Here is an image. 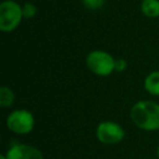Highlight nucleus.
<instances>
[{"label":"nucleus","instance_id":"4","mask_svg":"<svg viewBox=\"0 0 159 159\" xmlns=\"http://www.w3.org/2000/svg\"><path fill=\"white\" fill-rule=\"evenodd\" d=\"M35 125L34 116L27 110L12 111L7 118V126L16 134H29Z\"/></svg>","mask_w":159,"mask_h":159},{"label":"nucleus","instance_id":"13","mask_svg":"<svg viewBox=\"0 0 159 159\" xmlns=\"http://www.w3.org/2000/svg\"><path fill=\"white\" fill-rule=\"evenodd\" d=\"M0 159H7V158H6V156H3V155H1V156H0Z\"/></svg>","mask_w":159,"mask_h":159},{"label":"nucleus","instance_id":"1","mask_svg":"<svg viewBox=\"0 0 159 159\" xmlns=\"http://www.w3.org/2000/svg\"><path fill=\"white\" fill-rule=\"evenodd\" d=\"M131 119L145 131L159 130V105L150 100L137 102L131 109Z\"/></svg>","mask_w":159,"mask_h":159},{"label":"nucleus","instance_id":"7","mask_svg":"<svg viewBox=\"0 0 159 159\" xmlns=\"http://www.w3.org/2000/svg\"><path fill=\"white\" fill-rule=\"evenodd\" d=\"M144 87L149 94L159 96V71H154L146 76Z\"/></svg>","mask_w":159,"mask_h":159},{"label":"nucleus","instance_id":"14","mask_svg":"<svg viewBox=\"0 0 159 159\" xmlns=\"http://www.w3.org/2000/svg\"><path fill=\"white\" fill-rule=\"evenodd\" d=\"M157 156H158V158H159V147H158V149H157Z\"/></svg>","mask_w":159,"mask_h":159},{"label":"nucleus","instance_id":"5","mask_svg":"<svg viewBox=\"0 0 159 159\" xmlns=\"http://www.w3.org/2000/svg\"><path fill=\"white\" fill-rule=\"evenodd\" d=\"M96 135L102 143L112 145L120 143L124 139V130L116 122L104 121L97 126Z\"/></svg>","mask_w":159,"mask_h":159},{"label":"nucleus","instance_id":"8","mask_svg":"<svg viewBox=\"0 0 159 159\" xmlns=\"http://www.w3.org/2000/svg\"><path fill=\"white\" fill-rule=\"evenodd\" d=\"M141 9L148 18H157L159 16V0H143Z\"/></svg>","mask_w":159,"mask_h":159},{"label":"nucleus","instance_id":"2","mask_svg":"<svg viewBox=\"0 0 159 159\" xmlns=\"http://www.w3.org/2000/svg\"><path fill=\"white\" fill-rule=\"evenodd\" d=\"M23 18L22 7L13 1L6 0L0 5V30L12 32L19 26Z\"/></svg>","mask_w":159,"mask_h":159},{"label":"nucleus","instance_id":"3","mask_svg":"<svg viewBox=\"0 0 159 159\" xmlns=\"http://www.w3.org/2000/svg\"><path fill=\"white\" fill-rule=\"evenodd\" d=\"M116 60L108 52L102 50H94L86 58V66L94 74L107 76L115 70Z\"/></svg>","mask_w":159,"mask_h":159},{"label":"nucleus","instance_id":"9","mask_svg":"<svg viewBox=\"0 0 159 159\" xmlns=\"http://www.w3.org/2000/svg\"><path fill=\"white\" fill-rule=\"evenodd\" d=\"M14 102V94L9 87H1L0 89V105L1 107H10Z\"/></svg>","mask_w":159,"mask_h":159},{"label":"nucleus","instance_id":"10","mask_svg":"<svg viewBox=\"0 0 159 159\" xmlns=\"http://www.w3.org/2000/svg\"><path fill=\"white\" fill-rule=\"evenodd\" d=\"M36 7L31 2H26L23 5L22 7V13H23V18L25 19H32L34 16L36 14Z\"/></svg>","mask_w":159,"mask_h":159},{"label":"nucleus","instance_id":"11","mask_svg":"<svg viewBox=\"0 0 159 159\" xmlns=\"http://www.w3.org/2000/svg\"><path fill=\"white\" fill-rule=\"evenodd\" d=\"M106 0H83L84 6L89 10H97L102 7Z\"/></svg>","mask_w":159,"mask_h":159},{"label":"nucleus","instance_id":"6","mask_svg":"<svg viewBox=\"0 0 159 159\" xmlns=\"http://www.w3.org/2000/svg\"><path fill=\"white\" fill-rule=\"evenodd\" d=\"M7 159H44L43 154L31 145L16 144L11 146L6 154Z\"/></svg>","mask_w":159,"mask_h":159},{"label":"nucleus","instance_id":"12","mask_svg":"<svg viewBox=\"0 0 159 159\" xmlns=\"http://www.w3.org/2000/svg\"><path fill=\"white\" fill-rule=\"evenodd\" d=\"M128 68V63L124 59H117L115 61V70L118 72H123Z\"/></svg>","mask_w":159,"mask_h":159}]
</instances>
